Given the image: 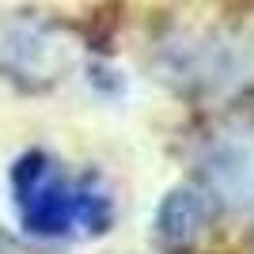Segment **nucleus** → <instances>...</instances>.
Segmentation results:
<instances>
[{"mask_svg": "<svg viewBox=\"0 0 254 254\" xmlns=\"http://www.w3.org/2000/svg\"><path fill=\"white\" fill-rule=\"evenodd\" d=\"M11 197L23 228L42 239L103 235L114 224V197L95 175L72 179L46 152H27L11 167Z\"/></svg>", "mask_w": 254, "mask_h": 254, "instance_id": "1", "label": "nucleus"}, {"mask_svg": "<svg viewBox=\"0 0 254 254\" xmlns=\"http://www.w3.org/2000/svg\"><path fill=\"white\" fill-rule=\"evenodd\" d=\"M76 61V46L50 23H11L0 34V72L27 91L53 87Z\"/></svg>", "mask_w": 254, "mask_h": 254, "instance_id": "2", "label": "nucleus"}, {"mask_svg": "<svg viewBox=\"0 0 254 254\" xmlns=\"http://www.w3.org/2000/svg\"><path fill=\"white\" fill-rule=\"evenodd\" d=\"M212 186L232 201H254V133L220 137L209 156Z\"/></svg>", "mask_w": 254, "mask_h": 254, "instance_id": "3", "label": "nucleus"}, {"mask_svg": "<svg viewBox=\"0 0 254 254\" xmlns=\"http://www.w3.org/2000/svg\"><path fill=\"white\" fill-rule=\"evenodd\" d=\"M209 201H205V193L197 190H175L167 201L159 205V235H163V243L171 247H190L197 235L205 232V224H209Z\"/></svg>", "mask_w": 254, "mask_h": 254, "instance_id": "4", "label": "nucleus"}]
</instances>
